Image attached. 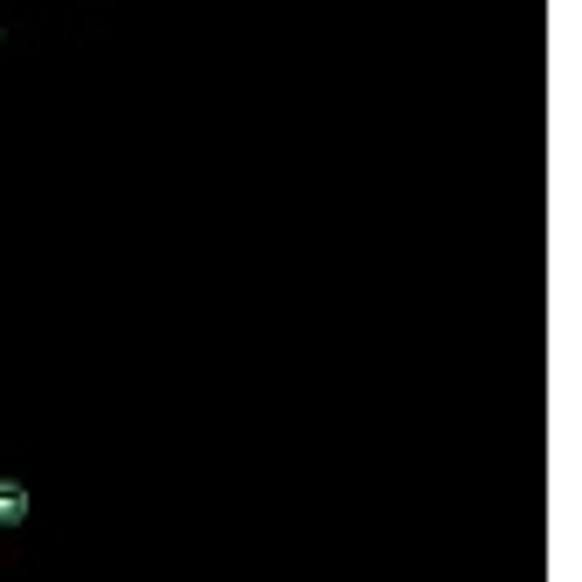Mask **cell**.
<instances>
[{
    "label": "cell",
    "mask_w": 582,
    "mask_h": 582,
    "mask_svg": "<svg viewBox=\"0 0 582 582\" xmlns=\"http://www.w3.org/2000/svg\"><path fill=\"white\" fill-rule=\"evenodd\" d=\"M14 520H28V485L0 479V528H14Z\"/></svg>",
    "instance_id": "cell-1"
}]
</instances>
